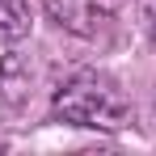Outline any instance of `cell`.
Listing matches in <instances>:
<instances>
[{"label":"cell","instance_id":"cell-4","mask_svg":"<svg viewBox=\"0 0 156 156\" xmlns=\"http://www.w3.org/2000/svg\"><path fill=\"white\" fill-rule=\"evenodd\" d=\"M139 9H144V26H148V34L156 42V0H139Z\"/></svg>","mask_w":156,"mask_h":156},{"label":"cell","instance_id":"cell-1","mask_svg":"<svg viewBox=\"0 0 156 156\" xmlns=\"http://www.w3.org/2000/svg\"><path fill=\"white\" fill-rule=\"evenodd\" d=\"M51 114L59 122H72V127H93V131H118L127 127L131 105L122 97V89L110 76L97 72H76L72 80L59 84L51 101Z\"/></svg>","mask_w":156,"mask_h":156},{"label":"cell","instance_id":"cell-3","mask_svg":"<svg viewBox=\"0 0 156 156\" xmlns=\"http://www.w3.org/2000/svg\"><path fill=\"white\" fill-rule=\"evenodd\" d=\"M26 34H30V4L0 0V42H21Z\"/></svg>","mask_w":156,"mask_h":156},{"label":"cell","instance_id":"cell-2","mask_svg":"<svg viewBox=\"0 0 156 156\" xmlns=\"http://www.w3.org/2000/svg\"><path fill=\"white\" fill-rule=\"evenodd\" d=\"M47 13L59 30L80 34V38H97L114 26L118 0H47Z\"/></svg>","mask_w":156,"mask_h":156}]
</instances>
